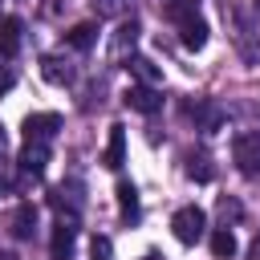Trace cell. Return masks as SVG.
Here are the masks:
<instances>
[{"mask_svg": "<svg viewBox=\"0 0 260 260\" xmlns=\"http://www.w3.org/2000/svg\"><path fill=\"white\" fill-rule=\"evenodd\" d=\"M232 158L240 167V175H260V134H236L232 142Z\"/></svg>", "mask_w": 260, "mask_h": 260, "instance_id": "1", "label": "cell"}, {"mask_svg": "<svg viewBox=\"0 0 260 260\" xmlns=\"http://www.w3.org/2000/svg\"><path fill=\"white\" fill-rule=\"evenodd\" d=\"M203 223H207L203 207H179V211H175V219H171V228H175V240H179V244H195V240L203 236Z\"/></svg>", "mask_w": 260, "mask_h": 260, "instance_id": "2", "label": "cell"}, {"mask_svg": "<svg viewBox=\"0 0 260 260\" xmlns=\"http://www.w3.org/2000/svg\"><path fill=\"white\" fill-rule=\"evenodd\" d=\"M61 130V114H28L24 118V138L28 142H49Z\"/></svg>", "mask_w": 260, "mask_h": 260, "instance_id": "3", "label": "cell"}, {"mask_svg": "<svg viewBox=\"0 0 260 260\" xmlns=\"http://www.w3.org/2000/svg\"><path fill=\"white\" fill-rule=\"evenodd\" d=\"M126 106H130V110H138V114H154V110L162 106V98H158V89H154V85H142V81H138V85H130V89H126Z\"/></svg>", "mask_w": 260, "mask_h": 260, "instance_id": "4", "label": "cell"}, {"mask_svg": "<svg viewBox=\"0 0 260 260\" xmlns=\"http://www.w3.org/2000/svg\"><path fill=\"white\" fill-rule=\"evenodd\" d=\"M102 162L110 167V171H118L122 162H126V130L114 122L110 126V138H106V154H102Z\"/></svg>", "mask_w": 260, "mask_h": 260, "instance_id": "5", "label": "cell"}, {"mask_svg": "<svg viewBox=\"0 0 260 260\" xmlns=\"http://www.w3.org/2000/svg\"><path fill=\"white\" fill-rule=\"evenodd\" d=\"M73 240H77V228H73V219L65 223H57L53 228V244H49V252H53V260H69L73 256Z\"/></svg>", "mask_w": 260, "mask_h": 260, "instance_id": "6", "label": "cell"}, {"mask_svg": "<svg viewBox=\"0 0 260 260\" xmlns=\"http://www.w3.org/2000/svg\"><path fill=\"white\" fill-rule=\"evenodd\" d=\"M179 32H183V37H179V41H183V49H191V53L207 45V24H203V20L195 16V12H191V16L183 20V24H179Z\"/></svg>", "mask_w": 260, "mask_h": 260, "instance_id": "7", "label": "cell"}, {"mask_svg": "<svg viewBox=\"0 0 260 260\" xmlns=\"http://www.w3.org/2000/svg\"><path fill=\"white\" fill-rule=\"evenodd\" d=\"M45 162H49V146L45 142H28L20 150V171L24 175H45Z\"/></svg>", "mask_w": 260, "mask_h": 260, "instance_id": "8", "label": "cell"}, {"mask_svg": "<svg viewBox=\"0 0 260 260\" xmlns=\"http://www.w3.org/2000/svg\"><path fill=\"white\" fill-rule=\"evenodd\" d=\"M32 228H37V207H32V203H20V207L12 211V236H16V240H28Z\"/></svg>", "mask_w": 260, "mask_h": 260, "instance_id": "9", "label": "cell"}, {"mask_svg": "<svg viewBox=\"0 0 260 260\" xmlns=\"http://www.w3.org/2000/svg\"><path fill=\"white\" fill-rule=\"evenodd\" d=\"M20 49V20L16 16H4L0 20V57H12Z\"/></svg>", "mask_w": 260, "mask_h": 260, "instance_id": "10", "label": "cell"}, {"mask_svg": "<svg viewBox=\"0 0 260 260\" xmlns=\"http://www.w3.org/2000/svg\"><path fill=\"white\" fill-rule=\"evenodd\" d=\"M93 41H98V24H89V20H81V24H73L65 32V45L69 49H89Z\"/></svg>", "mask_w": 260, "mask_h": 260, "instance_id": "11", "label": "cell"}, {"mask_svg": "<svg viewBox=\"0 0 260 260\" xmlns=\"http://www.w3.org/2000/svg\"><path fill=\"white\" fill-rule=\"evenodd\" d=\"M211 256H215V260H232V256H236V236H232L228 228L211 232Z\"/></svg>", "mask_w": 260, "mask_h": 260, "instance_id": "12", "label": "cell"}, {"mask_svg": "<svg viewBox=\"0 0 260 260\" xmlns=\"http://www.w3.org/2000/svg\"><path fill=\"white\" fill-rule=\"evenodd\" d=\"M41 73H45V81H53V85H65L73 73H69V65H61L57 57H41Z\"/></svg>", "mask_w": 260, "mask_h": 260, "instance_id": "13", "label": "cell"}, {"mask_svg": "<svg viewBox=\"0 0 260 260\" xmlns=\"http://www.w3.org/2000/svg\"><path fill=\"white\" fill-rule=\"evenodd\" d=\"M187 175L195 179V183H211V158L207 154H187Z\"/></svg>", "mask_w": 260, "mask_h": 260, "instance_id": "14", "label": "cell"}, {"mask_svg": "<svg viewBox=\"0 0 260 260\" xmlns=\"http://www.w3.org/2000/svg\"><path fill=\"white\" fill-rule=\"evenodd\" d=\"M118 207H122V215H134L138 211V191L130 183H118Z\"/></svg>", "mask_w": 260, "mask_h": 260, "instance_id": "15", "label": "cell"}, {"mask_svg": "<svg viewBox=\"0 0 260 260\" xmlns=\"http://www.w3.org/2000/svg\"><path fill=\"white\" fill-rule=\"evenodd\" d=\"M130 69L138 73V81H142V85H154V81H158V69H154L146 57H134V61H130Z\"/></svg>", "mask_w": 260, "mask_h": 260, "instance_id": "16", "label": "cell"}, {"mask_svg": "<svg viewBox=\"0 0 260 260\" xmlns=\"http://www.w3.org/2000/svg\"><path fill=\"white\" fill-rule=\"evenodd\" d=\"M110 256H114L110 236H93V240H89V260H110Z\"/></svg>", "mask_w": 260, "mask_h": 260, "instance_id": "17", "label": "cell"}, {"mask_svg": "<svg viewBox=\"0 0 260 260\" xmlns=\"http://www.w3.org/2000/svg\"><path fill=\"white\" fill-rule=\"evenodd\" d=\"M12 85H16V73L12 69H0V93H8Z\"/></svg>", "mask_w": 260, "mask_h": 260, "instance_id": "18", "label": "cell"}, {"mask_svg": "<svg viewBox=\"0 0 260 260\" xmlns=\"http://www.w3.org/2000/svg\"><path fill=\"white\" fill-rule=\"evenodd\" d=\"M252 252H256V256H260V236H256V244H252Z\"/></svg>", "mask_w": 260, "mask_h": 260, "instance_id": "19", "label": "cell"}, {"mask_svg": "<svg viewBox=\"0 0 260 260\" xmlns=\"http://www.w3.org/2000/svg\"><path fill=\"white\" fill-rule=\"evenodd\" d=\"M0 260H16V256H12V252H0Z\"/></svg>", "mask_w": 260, "mask_h": 260, "instance_id": "20", "label": "cell"}, {"mask_svg": "<svg viewBox=\"0 0 260 260\" xmlns=\"http://www.w3.org/2000/svg\"><path fill=\"white\" fill-rule=\"evenodd\" d=\"M0 150H4V134H0Z\"/></svg>", "mask_w": 260, "mask_h": 260, "instance_id": "21", "label": "cell"}, {"mask_svg": "<svg viewBox=\"0 0 260 260\" xmlns=\"http://www.w3.org/2000/svg\"><path fill=\"white\" fill-rule=\"evenodd\" d=\"M146 260H154V256H146Z\"/></svg>", "mask_w": 260, "mask_h": 260, "instance_id": "22", "label": "cell"}, {"mask_svg": "<svg viewBox=\"0 0 260 260\" xmlns=\"http://www.w3.org/2000/svg\"><path fill=\"white\" fill-rule=\"evenodd\" d=\"M256 8H260V0H256Z\"/></svg>", "mask_w": 260, "mask_h": 260, "instance_id": "23", "label": "cell"}]
</instances>
